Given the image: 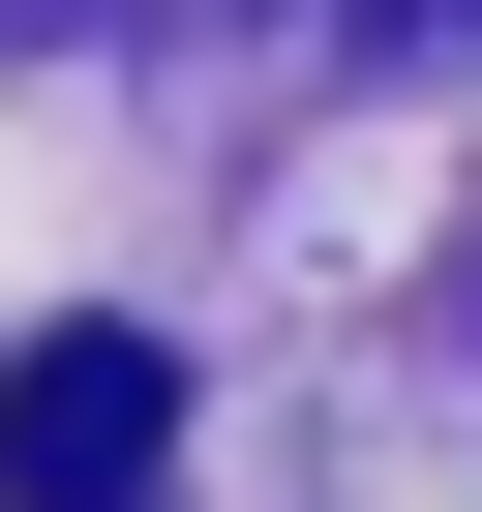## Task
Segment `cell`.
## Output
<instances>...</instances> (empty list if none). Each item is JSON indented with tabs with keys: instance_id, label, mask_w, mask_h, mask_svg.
<instances>
[{
	"instance_id": "obj_1",
	"label": "cell",
	"mask_w": 482,
	"mask_h": 512,
	"mask_svg": "<svg viewBox=\"0 0 482 512\" xmlns=\"http://www.w3.org/2000/svg\"><path fill=\"white\" fill-rule=\"evenodd\" d=\"M181 482V362L151 332H31V392H0V512H151Z\"/></svg>"
}]
</instances>
